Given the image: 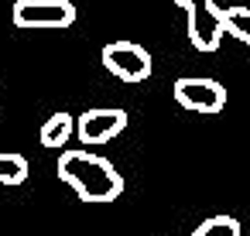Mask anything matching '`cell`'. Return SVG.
I'll return each instance as SVG.
<instances>
[{
  "mask_svg": "<svg viewBox=\"0 0 250 236\" xmlns=\"http://www.w3.org/2000/svg\"><path fill=\"white\" fill-rule=\"evenodd\" d=\"M59 178L89 205H106V202H117L124 195L120 171L96 151H62Z\"/></svg>",
  "mask_w": 250,
  "mask_h": 236,
  "instance_id": "1",
  "label": "cell"
},
{
  "mask_svg": "<svg viewBox=\"0 0 250 236\" xmlns=\"http://www.w3.org/2000/svg\"><path fill=\"white\" fill-rule=\"evenodd\" d=\"M11 21L18 28H72L76 24V4L72 0H18L11 7Z\"/></svg>",
  "mask_w": 250,
  "mask_h": 236,
  "instance_id": "2",
  "label": "cell"
},
{
  "mask_svg": "<svg viewBox=\"0 0 250 236\" xmlns=\"http://www.w3.org/2000/svg\"><path fill=\"white\" fill-rule=\"evenodd\" d=\"M103 69L110 72V76H117L120 82H144L154 69V62H151V52L144 48V45H137V41H110V45H103Z\"/></svg>",
  "mask_w": 250,
  "mask_h": 236,
  "instance_id": "3",
  "label": "cell"
},
{
  "mask_svg": "<svg viewBox=\"0 0 250 236\" xmlns=\"http://www.w3.org/2000/svg\"><path fill=\"white\" fill-rule=\"evenodd\" d=\"M171 96L178 99V106H185L192 113H223V106H226V86L219 79H209V76L175 79Z\"/></svg>",
  "mask_w": 250,
  "mask_h": 236,
  "instance_id": "4",
  "label": "cell"
},
{
  "mask_svg": "<svg viewBox=\"0 0 250 236\" xmlns=\"http://www.w3.org/2000/svg\"><path fill=\"white\" fill-rule=\"evenodd\" d=\"M188 14V41L199 52H216L223 41V11L212 7V0H175Z\"/></svg>",
  "mask_w": 250,
  "mask_h": 236,
  "instance_id": "5",
  "label": "cell"
},
{
  "mask_svg": "<svg viewBox=\"0 0 250 236\" xmlns=\"http://www.w3.org/2000/svg\"><path fill=\"white\" fill-rule=\"evenodd\" d=\"M127 130V110L120 106H93L76 117V134L86 147H103Z\"/></svg>",
  "mask_w": 250,
  "mask_h": 236,
  "instance_id": "6",
  "label": "cell"
},
{
  "mask_svg": "<svg viewBox=\"0 0 250 236\" xmlns=\"http://www.w3.org/2000/svg\"><path fill=\"white\" fill-rule=\"evenodd\" d=\"M72 134H76V117H72V113H65V110H59V113H52V117L42 123L38 140H42V147L62 151V147L69 144V137H72Z\"/></svg>",
  "mask_w": 250,
  "mask_h": 236,
  "instance_id": "7",
  "label": "cell"
},
{
  "mask_svg": "<svg viewBox=\"0 0 250 236\" xmlns=\"http://www.w3.org/2000/svg\"><path fill=\"white\" fill-rule=\"evenodd\" d=\"M28 157L18 151H0V185H24L28 181Z\"/></svg>",
  "mask_w": 250,
  "mask_h": 236,
  "instance_id": "8",
  "label": "cell"
},
{
  "mask_svg": "<svg viewBox=\"0 0 250 236\" xmlns=\"http://www.w3.org/2000/svg\"><path fill=\"white\" fill-rule=\"evenodd\" d=\"M223 35L250 45V7H226L223 11Z\"/></svg>",
  "mask_w": 250,
  "mask_h": 236,
  "instance_id": "9",
  "label": "cell"
},
{
  "mask_svg": "<svg viewBox=\"0 0 250 236\" xmlns=\"http://www.w3.org/2000/svg\"><path fill=\"white\" fill-rule=\"evenodd\" d=\"M192 236H243V229L233 216H209Z\"/></svg>",
  "mask_w": 250,
  "mask_h": 236,
  "instance_id": "10",
  "label": "cell"
}]
</instances>
